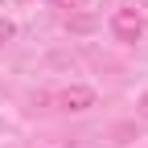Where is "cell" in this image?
<instances>
[{
  "instance_id": "8992f818",
  "label": "cell",
  "mask_w": 148,
  "mask_h": 148,
  "mask_svg": "<svg viewBox=\"0 0 148 148\" xmlns=\"http://www.w3.org/2000/svg\"><path fill=\"white\" fill-rule=\"evenodd\" d=\"M144 4H148V0H144Z\"/></svg>"
},
{
  "instance_id": "52a82bcc",
  "label": "cell",
  "mask_w": 148,
  "mask_h": 148,
  "mask_svg": "<svg viewBox=\"0 0 148 148\" xmlns=\"http://www.w3.org/2000/svg\"><path fill=\"white\" fill-rule=\"evenodd\" d=\"M21 4H25V0H21Z\"/></svg>"
},
{
  "instance_id": "3957f363",
  "label": "cell",
  "mask_w": 148,
  "mask_h": 148,
  "mask_svg": "<svg viewBox=\"0 0 148 148\" xmlns=\"http://www.w3.org/2000/svg\"><path fill=\"white\" fill-rule=\"evenodd\" d=\"M8 37H16V25H12V21H4V16H0V41H8Z\"/></svg>"
},
{
  "instance_id": "6da1fadb",
  "label": "cell",
  "mask_w": 148,
  "mask_h": 148,
  "mask_svg": "<svg viewBox=\"0 0 148 148\" xmlns=\"http://www.w3.org/2000/svg\"><path fill=\"white\" fill-rule=\"evenodd\" d=\"M111 33H115V41H140L144 33V21L136 8H115L111 12Z\"/></svg>"
},
{
  "instance_id": "5b68a950",
  "label": "cell",
  "mask_w": 148,
  "mask_h": 148,
  "mask_svg": "<svg viewBox=\"0 0 148 148\" xmlns=\"http://www.w3.org/2000/svg\"><path fill=\"white\" fill-rule=\"evenodd\" d=\"M53 4H58V8H66V4H70V0H53Z\"/></svg>"
},
{
  "instance_id": "277c9868",
  "label": "cell",
  "mask_w": 148,
  "mask_h": 148,
  "mask_svg": "<svg viewBox=\"0 0 148 148\" xmlns=\"http://www.w3.org/2000/svg\"><path fill=\"white\" fill-rule=\"evenodd\" d=\"M136 111H140V119H148V90L140 95V103H136Z\"/></svg>"
},
{
  "instance_id": "7a4b0ae2",
  "label": "cell",
  "mask_w": 148,
  "mask_h": 148,
  "mask_svg": "<svg viewBox=\"0 0 148 148\" xmlns=\"http://www.w3.org/2000/svg\"><path fill=\"white\" fill-rule=\"evenodd\" d=\"M58 107L62 111H90L95 107V90L90 86H66V90H58Z\"/></svg>"
}]
</instances>
